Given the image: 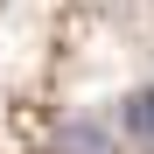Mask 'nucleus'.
I'll use <instances>...</instances> for the list:
<instances>
[{"mask_svg":"<svg viewBox=\"0 0 154 154\" xmlns=\"http://www.w3.org/2000/svg\"><path fill=\"white\" fill-rule=\"evenodd\" d=\"M49 154H119V133L105 119H91V112H77L56 126V140H49Z\"/></svg>","mask_w":154,"mask_h":154,"instance_id":"f257e3e1","label":"nucleus"},{"mask_svg":"<svg viewBox=\"0 0 154 154\" xmlns=\"http://www.w3.org/2000/svg\"><path fill=\"white\" fill-rule=\"evenodd\" d=\"M126 133H133V140H154V84H140L133 98H126Z\"/></svg>","mask_w":154,"mask_h":154,"instance_id":"f03ea898","label":"nucleus"}]
</instances>
